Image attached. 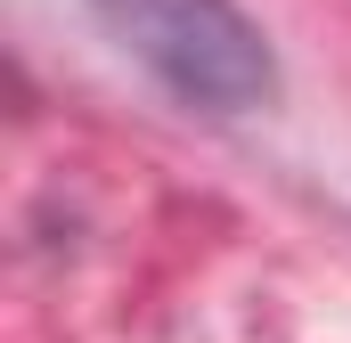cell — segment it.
Wrapping results in <instances>:
<instances>
[{
	"instance_id": "1",
	"label": "cell",
	"mask_w": 351,
	"mask_h": 343,
	"mask_svg": "<svg viewBox=\"0 0 351 343\" xmlns=\"http://www.w3.org/2000/svg\"><path fill=\"white\" fill-rule=\"evenodd\" d=\"M98 25L188 106L245 115L278 98V58L237 0H90Z\"/></svg>"
}]
</instances>
